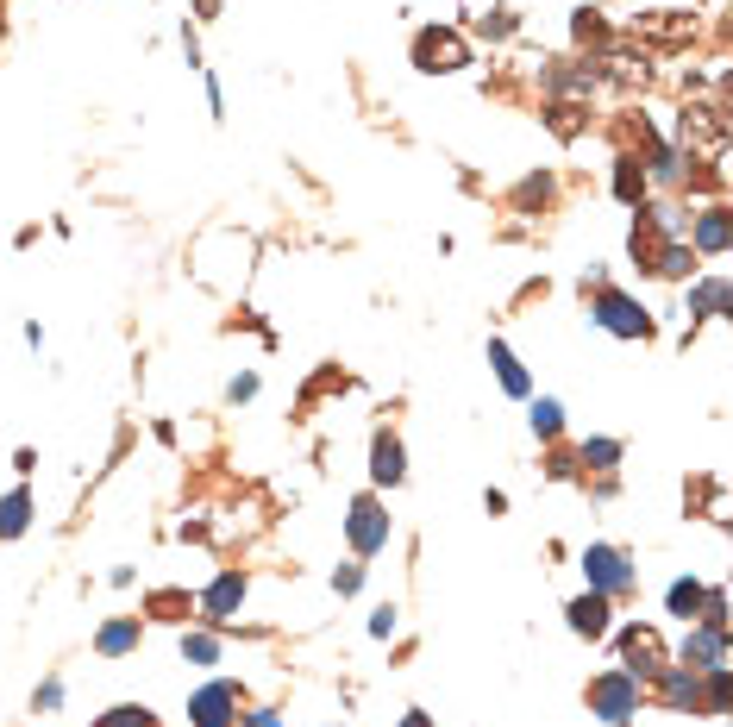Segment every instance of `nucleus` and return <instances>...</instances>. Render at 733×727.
Segmentation results:
<instances>
[{
    "instance_id": "obj_20",
    "label": "nucleus",
    "mask_w": 733,
    "mask_h": 727,
    "mask_svg": "<svg viewBox=\"0 0 733 727\" xmlns=\"http://www.w3.org/2000/svg\"><path fill=\"white\" fill-rule=\"evenodd\" d=\"M614 458H621V445H614V439H589V445H583V464H589V471H614Z\"/></svg>"
},
{
    "instance_id": "obj_16",
    "label": "nucleus",
    "mask_w": 733,
    "mask_h": 727,
    "mask_svg": "<svg viewBox=\"0 0 733 727\" xmlns=\"http://www.w3.org/2000/svg\"><path fill=\"white\" fill-rule=\"evenodd\" d=\"M702 583H690V577H683V583H671V615H683V621H690V615H702Z\"/></svg>"
},
{
    "instance_id": "obj_17",
    "label": "nucleus",
    "mask_w": 733,
    "mask_h": 727,
    "mask_svg": "<svg viewBox=\"0 0 733 727\" xmlns=\"http://www.w3.org/2000/svg\"><path fill=\"white\" fill-rule=\"evenodd\" d=\"M138 646V621H113L107 633H101V652L107 659H120V652H132Z\"/></svg>"
},
{
    "instance_id": "obj_18",
    "label": "nucleus",
    "mask_w": 733,
    "mask_h": 727,
    "mask_svg": "<svg viewBox=\"0 0 733 727\" xmlns=\"http://www.w3.org/2000/svg\"><path fill=\"white\" fill-rule=\"evenodd\" d=\"M489 358H495V370H502V383H508V395H527V370H520V364L508 358V345H489Z\"/></svg>"
},
{
    "instance_id": "obj_1",
    "label": "nucleus",
    "mask_w": 733,
    "mask_h": 727,
    "mask_svg": "<svg viewBox=\"0 0 733 727\" xmlns=\"http://www.w3.org/2000/svg\"><path fill=\"white\" fill-rule=\"evenodd\" d=\"M589 709H596L602 721H614V727H627L633 715H640V677H627V671L596 677V684H589Z\"/></svg>"
},
{
    "instance_id": "obj_8",
    "label": "nucleus",
    "mask_w": 733,
    "mask_h": 727,
    "mask_svg": "<svg viewBox=\"0 0 733 727\" xmlns=\"http://www.w3.org/2000/svg\"><path fill=\"white\" fill-rule=\"evenodd\" d=\"M345 533H351V546H358V552H376V546H389V514L376 502H358V508H351V521H345Z\"/></svg>"
},
{
    "instance_id": "obj_5",
    "label": "nucleus",
    "mask_w": 733,
    "mask_h": 727,
    "mask_svg": "<svg viewBox=\"0 0 733 727\" xmlns=\"http://www.w3.org/2000/svg\"><path fill=\"white\" fill-rule=\"evenodd\" d=\"M727 627H696L690 640H683V671H721L727 665Z\"/></svg>"
},
{
    "instance_id": "obj_26",
    "label": "nucleus",
    "mask_w": 733,
    "mask_h": 727,
    "mask_svg": "<svg viewBox=\"0 0 733 727\" xmlns=\"http://www.w3.org/2000/svg\"><path fill=\"white\" fill-rule=\"evenodd\" d=\"M401 727H433V721H427V715H408V721H401Z\"/></svg>"
},
{
    "instance_id": "obj_4",
    "label": "nucleus",
    "mask_w": 733,
    "mask_h": 727,
    "mask_svg": "<svg viewBox=\"0 0 733 727\" xmlns=\"http://www.w3.org/2000/svg\"><path fill=\"white\" fill-rule=\"evenodd\" d=\"M583 571H589V583H596L602 596H608V590H627V583H633L627 558L614 552V546H589V552H583Z\"/></svg>"
},
{
    "instance_id": "obj_3",
    "label": "nucleus",
    "mask_w": 733,
    "mask_h": 727,
    "mask_svg": "<svg viewBox=\"0 0 733 727\" xmlns=\"http://www.w3.org/2000/svg\"><path fill=\"white\" fill-rule=\"evenodd\" d=\"M596 314H602V326H608V333H621V339H646V333H652V320H646L640 308H633L627 295H614V289H602Z\"/></svg>"
},
{
    "instance_id": "obj_22",
    "label": "nucleus",
    "mask_w": 733,
    "mask_h": 727,
    "mask_svg": "<svg viewBox=\"0 0 733 727\" xmlns=\"http://www.w3.org/2000/svg\"><path fill=\"white\" fill-rule=\"evenodd\" d=\"M182 652H188L195 665H214V659H220V646L207 640V633H182Z\"/></svg>"
},
{
    "instance_id": "obj_15",
    "label": "nucleus",
    "mask_w": 733,
    "mask_h": 727,
    "mask_svg": "<svg viewBox=\"0 0 733 727\" xmlns=\"http://www.w3.org/2000/svg\"><path fill=\"white\" fill-rule=\"evenodd\" d=\"M614 195H621V201H640L646 195V170L633 157H621V170H614Z\"/></svg>"
},
{
    "instance_id": "obj_7",
    "label": "nucleus",
    "mask_w": 733,
    "mask_h": 727,
    "mask_svg": "<svg viewBox=\"0 0 733 727\" xmlns=\"http://www.w3.org/2000/svg\"><path fill=\"white\" fill-rule=\"evenodd\" d=\"M414 63L420 69H464V38L458 32H420Z\"/></svg>"
},
{
    "instance_id": "obj_14",
    "label": "nucleus",
    "mask_w": 733,
    "mask_h": 727,
    "mask_svg": "<svg viewBox=\"0 0 733 727\" xmlns=\"http://www.w3.org/2000/svg\"><path fill=\"white\" fill-rule=\"evenodd\" d=\"M26 521H32V496H26V489H13V496L7 502H0V533H26Z\"/></svg>"
},
{
    "instance_id": "obj_2",
    "label": "nucleus",
    "mask_w": 733,
    "mask_h": 727,
    "mask_svg": "<svg viewBox=\"0 0 733 727\" xmlns=\"http://www.w3.org/2000/svg\"><path fill=\"white\" fill-rule=\"evenodd\" d=\"M621 665H627V677H658L665 671V640H658V627H640L633 621L627 633H621Z\"/></svg>"
},
{
    "instance_id": "obj_19",
    "label": "nucleus",
    "mask_w": 733,
    "mask_h": 727,
    "mask_svg": "<svg viewBox=\"0 0 733 727\" xmlns=\"http://www.w3.org/2000/svg\"><path fill=\"white\" fill-rule=\"evenodd\" d=\"M690 308H696V314H702V320H715V314H721V308H727V283H702V289H696V295H690Z\"/></svg>"
},
{
    "instance_id": "obj_9",
    "label": "nucleus",
    "mask_w": 733,
    "mask_h": 727,
    "mask_svg": "<svg viewBox=\"0 0 733 727\" xmlns=\"http://www.w3.org/2000/svg\"><path fill=\"white\" fill-rule=\"evenodd\" d=\"M571 627L583 633V640H602V633H608V596L596 590V596H577L571 602Z\"/></svg>"
},
{
    "instance_id": "obj_21",
    "label": "nucleus",
    "mask_w": 733,
    "mask_h": 727,
    "mask_svg": "<svg viewBox=\"0 0 733 727\" xmlns=\"http://www.w3.org/2000/svg\"><path fill=\"white\" fill-rule=\"evenodd\" d=\"M94 727H151V709H132V702H120V709H107Z\"/></svg>"
},
{
    "instance_id": "obj_24",
    "label": "nucleus",
    "mask_w": 733,
    "mask_h": 727,
    "mask_svg": "<svg viewBox=\"0 0 733 727\" xmlns=\"http://www.w3.org/2000/svg\"><path fill=\"white\" fill-rule=\"evenodd\" d=\"M696 239H702V251H721V245H727V220H721V214H708V220L696 226Z\"/></svg>"
},
{
    "instance_id": "obj_6",
    "label": "nucleus",
    "mask_w": 733,
    "mask_h": 727,
    "mask_svg": "<svg viewBox=\"0 0 733 727\" xmlns=\"http://www.w3.org/2000/svg\"><path fill=\"white\" fill-rule=\"evenodd\" d=\"M232 709H239V690H232V684H207L195 702H188L195 727H232Z\"/></svg>"
},
{
    "instance_id": "obj_11",
    "label": "nucleus",
    "mask_w": 733,
    "mask_h": 727,
    "mask_svg": "<svg viewBox=\"0 0 733 727\" xmlns=\"http://www.w3.org/2000/svg\"><path fill=\"white\" fill-rule=\"evenodd\" d=\"M658 677H665V702H671V709H702V684H696V671L665 665Z\"/></svg>"
},
{
    "instance_id": "obj_13",
    "label": "nucleus",
    "mask_w": 733,
    "mask_h": 727,
    "mask_svg": "<svg viewBox=\"0 0 733 727\" xmlns=\"http://www.w3.org/2000/svg\"><path fill=\"white\" fill-rule=\"evenodd\" d=\"M376 464H370V471H376V483H401V477H408V464H401V445L383 433V439H376V452H370Z\"/></svg>"
},
{
    "instance_id": "obj_25",
    "label": "nucleus",
    "mask_w": 733,
    "mask_h": 727,
    "mask_svg": "<svg viewBox=\"0 0 733 727\" xmlns=\"http://www.w3.org/2000/svg\"><path fill=\"white\" fill-rule=\"evenodd\" d=\"M333 583H339V596H351V590H358V583H364V571H358V565H345V571H339Z\"/></svg>"
},
{
    "instance_id": "obj_10",
    "label": "nucleus",
    "mask_w": 733,
    "mask_h": 727,
    "mask_svg": "<svg viewBox=\"0 0 733 727\" xmlns=\"http://www.w3.org/2000/svg\"><path fill=\"white\" fill-rule=\"evenodd\" d=\"M239 602H245V577H239V571H226V577L214 583V590H207V596H201V608H207V621H226V615H232V608H239Z\"/></svg>"
},
{
    "instance_id": "obj_23",
    "label": "nucleus",
    "mask_w": 733,
    "mask_h": 727,
    "mask_svg": "<svg viewBox=\"0 0 733 727\" xmlns=\"http://www.w3.org/2000/svg\"><path fill=\"white\" fill-rule=\"evenodd\" d=\"M558 427H564V408H558V402H533V433H546V439H552Z\"/></svg>"
},
{
    "instance_id": "obj_12",
    "label": "nucleus",
    "mask_w": 733,
    "mask_h": 727,
    "mask_svg": "<svg viewBox=\"0 0 733 727\" xmlns=\"http://www.w3.org/2000/svg\"><path fill=\"white\" fill-rule=\"evenodd\" d=\"M640 32H646V38L677 44V38H690V32H696V19H690V13H646V19H640Z\"/></svg>"
}]
</instances>
